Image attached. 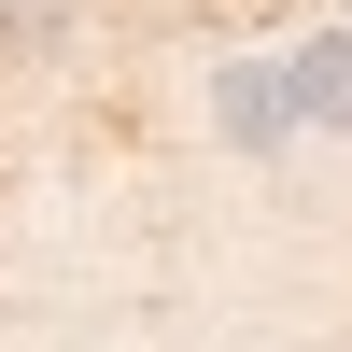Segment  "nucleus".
I'll return each instance as SVG.
<instances>
[{
  "label": "nucleus",
  "instance_id": "1",
  "mask_svg": "<svg viewBox=\"0 0 352 352\" xmlns=\"http://www.w3.org/2000/svg\"><path fill=\"white\" fill-rule=\"evenodd\" d=\"M212 99H226V141H254V155H268V141H296V85L254 71V56H240V71H212Z\"/></svg>",
  "mask_w": 352,
  "mask_h": 352
},
{
  "label": "nucleus",
  "instance_id": "2",
  "mask_svg": "<svg viewBox=\"0 0 352 352\" xmlns=\"http://www.w3.org/2000/svg\"><path fill=\"white\" fill-rule=\"evenodd\" d=\"M282 85H296V127H352V28H324L310 56H282Z\"/></svg>",
  "mask_w": 352,
  "mask_h": 352
},
{
  "label": "nucleus",
  "instance_id": "3",
  "mask_svg": "<svg viewBox=\"0 0 352 352\" xmlns=\"http://www.w3.org/2000/svg\"><path fill=\"white\" fill-rule=\"evenodd\" d=\"M56 14H71V0H0V43H43Z\"/></svg>",
  "mask_w": 352,
  "mask_h": 352
}]
</instances>
